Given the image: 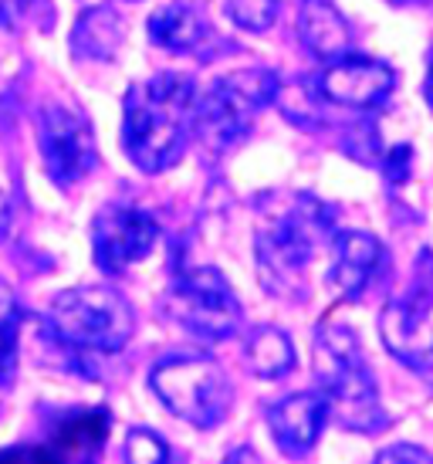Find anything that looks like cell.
Returning <instances> with one entry per match:
<instances>
[{"instance_id": "10", "label": "cell", "mask_w": 433, "mask_h": 464, "mask_svg": "<svg viewBox=\"0 0 433 464\" xmlns=\"http://www.w3.org/2000/svg\"><path fill=\"white\" fill-rule=\"evenodd\" d=\"M396 85V72L380 58L345 52L342 58L329 62L319 82L322 99L345 109H376Z\"/></svg>"}, {"instance_id": "12", "label": "cell", "mask_w": 433, "mask_h": 464, "mask_svg": "<svg viewBox=\"0 0 433 464\" xmlns=\"http://www.w3.org/2000/svg\"><path fill=\"white\" fill-rule=\"evenodd\" d=\"M335 261H332L329 285L335 295H342L345 302H356L366 285L372 282V275L380 271L382 261V245L366 231H342L335 234Z\"/></svg>"}, {"instance_id": "20", "label": "cell", "mask_w": 433, "mask_h": 464, "mask_svg": "<svg viewBox=\"0 0 433 464\" xmlns=\"http://www.w3.org/2000/svg\"><path fill=\"white\" fill-rule=\"evenodd\" d=\"M409 160H413L409 146H393V153L386 156V177L393 183H403L409 177Z\"/></svg>"}, {"instance_id": "2", "label": "cell", "mask_w": 433, "mask_h": 464, "mask_svg": "<svg viewBox=\"0 0 433 464\" xmlns=\"http://www.w3.org/2000/svg\"><path fill=\"white\" fill-rule=\"evenodd\" d=\"M329 234V207L308 194H294L292 200H284L278 214H268L255 237V258L271 292H294V282L302 278V271Z\"/></svg>"}, {"instance_id": "4", "label": "cell", "mask_w": 433, "mask_h": 464, "mask_svg": "<svg viewBox=\"0 0 433 464\" xmlns=\"http://www.w3.org/2000/svg\"><path fill=\"white\" fill-rule=\"evenodd\" d=\"M48 325L64 346L112 356L136 333V312L109 285H78L54 295Z\"/></svg>"}, {"instance_id": "15", "label": "cell", "mask_w": 433, "mask_h": 464, "mask_svg": "<svg viewBox=\"0 0 433 464\" xmlns=\"http://www.w3.org/2000/svg\"><path fill=\"white\" fill-rule=\"evenodd\" d=\"M122 41H126V21L102 4L78 17L68 44L75 62H112Z\"/></svg>"}, {"instance_id": "27", "label": "cell", "mask_w": 433, "mask_h": 464, "mask_svg": "<svg viewBox=\"0 0 433 464\" xmlns=\"http://www.w3.org/2000/svg\"><path fill=\"white\" fill-rule=\"evenodd\" d=\"M129 4H140V0H129Z\"/></svg>"}, {"instance_id": "3", "label": "cell", "mask_w": 433, "mask_h": 464, "mask_svg": "<svg viewBox=\"0 0 433 464\" xmlns=\"http://www.w3.org/2000/svg\"><path fill=\"white\" fill-rule=\"evenodd\" d=\"M278 78L268 68H241L216 78L193 102V136L210 153H227L251 132L257 112L278 99Z\"/></svg>"}, {"instance_id": "25", "label": "cell", "mask_w": 433, "mask_h": 464, "mask_svg": "<svg viewBox=\"0 0 433 464\" xmlns=\"http://www.w3.org/2000/svg\"><path fill=\"white\" fill-rule=\"evenodd\" d=\"M427 102L433 105V58H430V72H427Z\"/></svg>"}, {"instance_id": "21", "label": "cell", "mask_w": 433, "mask_h": 464, "mask_svg": "<svg viewBox=\"0 0 433 464\" xmlns=\"http://www.w3.org/2000/svg\"><path fill=\"white\" fill-rule=\"evenodd\" d=\"M376 461H433V454L417 444H393V448H382Z\"/></svg>"}, {"instance_id": "19", "label": "cell", "mask_w": 433, "mask_h": 464, "mask_svg": "<svg viewBox=\"0 0 433 464\" xmlns=\"http://www.w3.org/2000/svg\"><path fill=\"white\" fill-rule=\"evenodd\" d=\"M126 458L129 461H169V448L159 440L156 430L132 427L126 438Z\"/></svg>"}, {"instance_id": "17", "label": "cell", "mask_w": 433, "mask_h": 464, "mask_svg": "<svg viewBox=\"0 0 433 464\" xmlns=\"http://www.w3.org/2000/svg\"><path fill=\"white\" fill-rule=\"evenodd\" d=\"M247 370L261 380H278V376L294 370V343L288 333H281L278 325H257L247 349H244Z\"/></svg>"}, {"instance_id": "14", "label": "cell", "mask_w": 433, "mask_h": 464, "mask_svg": "<svg viewBox=\"0 0 433 464\" xmlns=\"http://www.w3.org/2000/svg\"><path fill=\"white\" fill-rule=\"evenodd\" d=\"M298 34L308 52L322 62H335L352 48V31L332 0H305L298 14Z\"/></svg>"}, {"instance_id": "6", "label": "cell", "mask_w": 433, "mask_h": 464, "mask_svg": "<svg viewBox=\"0 0 433 464\" xmlns=\"http://www.w3.org/2000/svg\"><path fill=\"white\" fill-rule=\"evenodd\" d=\"M319 366L322 390L329 397L332 411L339 413V424L349 430H376L386 424V413L376 397V383L359 339L345 325H322L319 329Z\"/></svg>"}, {"instance_id": "22", "label": "cell", "mask_w": 433, "mask_h": 464, "mask_svg": "<svg viewBox=\"0 0 433 464\" xmlns=\"http://www.w3.org/2000/svg\"><path fill=\"white\" fill-rule=\"evenodd\" d=\"M21 325V309H17V298H14L11 285L0 282V333Z\"/></svg>"}, {"instance_id": "26", "label": "cell", "mask_w": 433, "mask_h": 464, "mask_svg": "<svg viewBox=\"0 0 433 464\" xmlns=\"http://www.w3.org/2000/svg\"><path fill=\"white\" fill-rule=\"evenodd\" d=\"M0 21H4V0H0Z\"/></svg>"}, {"instance_id": "24", "label": "cell", "mask_w": 433, "mask_h": 464, "mask_svg": "<svg viewBox=\"0 0 433 464\" xmlns=\"http://www.w3.org/2000/svg\"><path fill=\"white\" fill-rule=\"evenodd\" d=\"M11 200H7V194L0 190V241L7 237V231H11Z\"/></svg>"}, {"instance_id": "16", "label": "cell", "mask_w": 433, "mask_h": 464, "mask_svg": "<svg viewBox=\"0 0 433 464\" xmlns=\"http://www.w3.org/2000/svg\"><path fill=\"white\" fill-rule=\"evenodd\" d=\"M146 34L166 52H193L207 38V21L187 4H166L146 21Z\"/></svg>"}, {"instance_id": "7", "label": "cell", "mask_w": 433, "mask_h": 464, "mask_svg": "<svg viewBox=\"0 0 433 464\" xmlns=\"http://www.w3.org/2000/svg\"><path fill=\"white\" fill-rule=\"evenodd\" d=\"M166 315L200 339H227L241 325V302L234 295L227 278L207 265V268H183L163 302Z\"/></svg>"}, {"instance_id": "8", "label": "cell", "mask_w": 433, "mask_h": 464, "mask_svg": "<svg viewBox=\"0 0 433 464\" xmlns=\"http://www.w3.org/2000/svg\"><path fill=\"white\" fill-rule=\"evenodd\" d=\"M38 150L44 173L58 187H75L99 167V142L89 116L68 102H48L38 109Z\"/></svg>"}, {"instance_id": "11", "label": "cell", "mask_w": 433, "mask_h": 464, "mask_svg": "<svg viewBox=\"0 0 433 464\" xmlns=\"http://www.w3.org/2000/svg\"><path fill=\"white\" fill-rule=\"evenodd\" d=\"M329 413L332 403L325 397V390H302V393L278 400L268 411V427L274 434V444L284 454L302 458L319 444Z\"/></svg>"}, {"instance_id": "1", "label": "cell", "mask_w": 433, "mask_h": 464, "mask_svg": "<svg viewBox=\"0 0 433 464\" xmlns=\"http://www.w3.org/2000/svg\"><path fill=\"white\" fill-rule=\"evenodd\" d=\"M197 85L190 75L159 72L136 82L122 99V146L142 173H163L193 136Z\"/></svg>"}, {"instance_id": "13", "label": "cell", "mask_w": 433, "mask_h": 464, "mask_svg": "<svg viewBox=\"0 0 433 464\" xmlns=\"http://www.w3.org/2000/svg\"><path fill=\"white\" fill-rule=\"evenodd\" d=\"M112 417L102 407H85V411L64 413L52 430L48 451L52 458H72V461H89L105 448Z\"/></svg>"}, {"instance_id": "18", "label": "cell", "mask_w": 433, "mask_h": 464, "mask_svg": "<svg viewBox=\"0 0 433 464\" xmlns=\"http://www.w3.org/2000/svg\"><path fill=\"white\" fill-rule=\"evenodd\" d=\"M278 7L281 0H224V11L234 24L241 27V31H268L274 24V17H278Z\"/></svg>"}, {"instance_id": "23", "label": "cell", "mask_w": 433, "mask_h": 464, "mask_svg": "<svg viewBox=\"0 0 433 464\" xmlns=\"http://www.w3.org/2000/svg\"><path fill=\"white\" fill-rule=\"evenodd\" d=\"M4 4H14V11L21 14V17H31V21H38L41 31H48V24L41 21V11L52 14V17H54V7L48 4V0H4Z\"/></svg>"}, {"instance_id": "5", "label": "cell", "mask_w": 433, "mask_h": 464, "mask_svg": "<svg viewBox=\"0 0 433 464\" xmlns=\"http://www.w3.org/2000/svg\"><path fill=\"white\" fill-rule=\"evenodd\" d=\"M149 387L173 417L193 427H216L230 413L234 387L224 366L204 353L166 356L149 370Z\"/></svg>"}, {"instance_id": "9", "label": "cell", "mask_w": 433, "mask_h": 464, "mask_svg": "<svg viewBox=\"0 0 433 464\" xmlns=\"http://www.w3.org/2000/svg\"><path fill=\"white\" fill-rule=\"evenodd\" d=\"M159 241V224L140 207H102L91 224V258L105 275H122L136 261L149 258Z\"/></svg>"}]
</instances>
